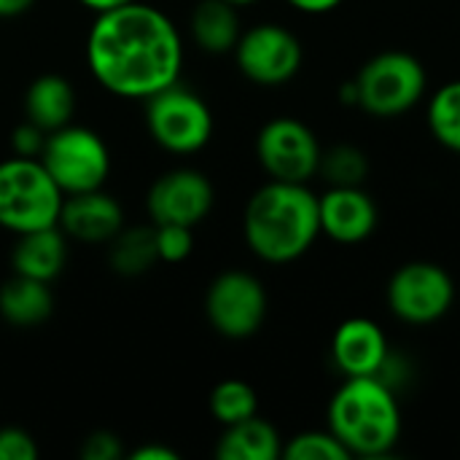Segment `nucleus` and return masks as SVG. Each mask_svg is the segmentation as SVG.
Segmentation results:
<instances>
[{
    "instance_id": "nucleus-1",
    "label": "nucleus",
    "mask_w": 460,
    "mask_h": 460,
    "mask_svg": "<svg viewBox=\"0 0 460 460\" xmlns=\"http://www.w3.org/2000/svg\"><path fill=\"white\" fill-rule=\"evenodd\" d=\"M86 67L105 92L148 100L181 81V30L162 8L140 0L94 13L86 32Z\"/></svg>"
},
{
    "instance_id": "nucleus-2",
    "label": "nucleus",
    "mask_w": 460,
    "mask_h": 460,
    "mask_svg": "<svg viewBox=\"0 0 460 460\" xmlns=\"http://www.w3.org/2000/svg\"><path fill=\"white\" fill-rule=\"evenodd\" d=\"M243 237L251 253L267 264L302 259L321 237L318 194L307 183L270 178L245 205Z\"/></svg>"
},
{
    "instance_id": "nucleus-3",
    "label": "nucleus",
    "mask_w": 460,
    "mask_h": 460,
    "mask_svg": "<svg viewBox=\"0 0 460 460\" xmlns=\"http://www.w3.org/2000/svg\"><path fill=\"white\" fill-rule=\"evenodd\" d=\"M402 404L380 377H345L326 410V429L350 458H383L402 439Z\"/></svg>"
},
{
    "instance_id": "nucleus-4",
    "label": "nucleus",
    "mask_w": 460,
    "mask_h": 460,
    "mask_svg": "<svg viewBox=\"0 0 460 460\" xmlns=\"http://www.w3.org/2000/svg\"><path fill=\"white\" fill-rule=\"evenodd\" d=\"M358 108L375 119H399L415 111L429 92L426 65L402 49L369 57L356 73Z\"/></svg>"
},
{
    "instance_id": "nucleus-5",
    "label": "nucleus",
    "mask_w": 460,
    "mask_h": 460,
    "mask_svg": "<svg viewBox=\"0 0 460 460\" xmlns=\"http://www.w3.org/2000/svg\"><path fill=\"white\" fill-rule=\"evenodd\" d=\"M65 194L40 159L11 156L0 162V229L24 234L59 224Z\"/></svg>"
},
{
    "instance_id": "nucleus-6",
    "label": "nucleus",
    "mask_w": 460,
    "mask_h": 460,
    "mask_svg": "<svg viewBox=\"0 0 460 460\" xmlns=\"http://www.w3.org/2000/svg\"><path fill=\"white\" fill-rule=\"evenodd\" d=\"M38 159L65 197L102 189L111 175L108 143L94 129L73 121L46 135Z\"/></svg>"
},
{
    "instance_id": "nucleus-7",
    "label": "nucleus",
    "mask_w": 460,
    "mask_h": 460,
    "mask_svg": "<svg viewBox=\"0 0 460 460\" xmlns=\"http://www.w3.org/2000/svg\"><path fill=\"white\" fill-rule=\"evenodd\" d=\"M143 102L148 135L159 148L178 156H189L210 143L216 127L213 111L194 89L175 81Z\"/></svg>"
},
{
    "instance_id": "nucleus-8",
    "label": "nucleus",
    "mask_w": 460,
    "mask_h": 460,
    "mask_svg": "<svg viewBox=\"0 0 460 460\" xmlns=\"http://www.w3.org/2000/svg\"><path fill=\"white\" fill-rule=\"evenodd\" d=\"M385 302L402 323L431 326L453 310L456 280L437 261H407L391 275Z\"/></svg>"
},
{
    "instance_id": "nucleus-9",
    "label": "nucleus",
    "mask_w": 460,
    "mask_h": 460,
    "mask_svg": "<svg viewBox=\"0 0 460 460\" xmlns=\"http://www.w3.org/2000/svg\"><path fill=\"white\" fill-rule=\"evenodd\" d=\"M270 313L264 283L245 270H226L216 275L205 294L208 323L226 340H251L259 334Z\"/></svg>"
},
{
    "instance_id": "nucleus-10",
    "label": "nucleus",
    "mask_w": 460,
    "mask_h": 460,
    "mask_svg": "<svg viewBox=\"0 0 460 460\" xmlns=\"http://www.w3.org/2000/svg\"><path fill=\"white\" fill-rule=\"evenodd\" d=\"M232 54L237 70L259 86H283L294 81L305 62L302 40L278 22H259L243 30Z\"/></svg>"
},
{
    "instance_id": "nucleus-11",
    "label": "nucleus",
    "mask_w": 460,
    "mask_h": 460,
    "mask_svg": "<svg viewBox=\"0 0 460 460\" xmlns=\"http://www.w3.org/2000/svg\"><path fill=\"white\" fill-rule=\"evenodd\" d=\"M321 154L318 135L294 116L270 119L256 135V159L272 181H313L321 167Z\"/></svg>"
},
{
    "instance_id": "nucleus-12",
    "label": "nucleus",
    "mask_w": 460,
    "mask_h": 460,
    "mask_svg": "<svg viewBox=\"0 0 460 460\" xmlns=\"http://www.w3.org/2000/svg\"><path fill=\"white\" fill-rule=\"evenodd\" d=\"M213 205L216 189L210 178L194 167L167 170L146 194V210L154 224H181L194 229L210 216Z\"/></svg>"
},
{
    "instance_id": "nucleus-13",
    "label": "nucleus",
    "mask_w": 460,
    "mask_h": 460,
    "mask_svg": "<svg viewBox=\"0 0 460 460\" xmlns=\"http://www.w3.org/2000/svg\"><path fill=\"white\" fill-rule=\"evenodd\" d=\"M321 234L337 245H361L380 224L375 197L364 186H329L318 197Z\"/></svg>"
},
{
    "instance_id": "nucleus-14",
    "label": "nucleus",
    "mask_w": 460,
    "mask_h": 460,
    "mask_svg": "<svg viewBox=\"0 0 460 460\" xmlns=\"http://www.w3.org/2000/svg\"><path fill=\"white\" fill-rule=\"evenodd\" d=\"M67 240L86 245H105L124 229V210L116 197L102 189L67 194L62 199L59 224Z\"/></svg>"
},
{
    "instance_id": "nucleus-15",
    "label": "nucleus",
    "mask_w": 460,
    "mask_h": 460,
    "mask_svg": "<svg viewBox=\"0 0 460 460\" xmlns=\"http://www.w3.org/2000/svg\"><path fill=\"white\" fill-rule=\"evenodd\" d=\"M391 353L383 326L356 315L342 321L332 337V361L342 377H375Z\"/></svg>"
},
{
    "instance_id": "nucleus-16",
    "label": "nucleus",
    "mask_w": 460,
    "mask_h": 460,
    "mask_svg": "<svg viewBox=\"0 0 460 460\" xmlns=\"http://www.w3.org/2000/svg\"><path fill=\"white\" fill-rule=\"evenodd\" d=\"M65 261H67V237L59 226L16 234V245L11 251L13 275L51 283L65 270Z\"/></svg>"
},
{
    "instance_id": "nucleus-17",
    "label": "nucleus",
    "mask_w": 460,
    "mask_h": 460,
    "mask_svg": "<svg viewBox=\"0 0 460 460\" xmlns=\"http://www.w3.org/2000/svg\"><path fill=\"white\" fill-rule=\"evenodd\" d=\"M75 113V92L65 75L43 73L30 81L24 92V119L40 127L43 132H54L73 121Z\"/></svg>"
},
{
    "instance_id": "nucleus-18",
    "label": "nucleus",
    "mask_w": 460,
    "mask_h": 460,
    "mask_svg": "<svg viewBox=\"0 0 460 460\" xmlns=\"http://www.w3.org/2000/svg\"><path fill=\"white\" fill-rule=\"evenodd\" d=\"M189 30L205 54H232L243 32L240 11L229 0H199L191 11Z\"/></svg>"
},
{
    "instance_id": "nucleus-19",
    "label": "nucleus",
    "mask_w": 460,
    "mask_h": 460,
    "mask_svg": "<svg viewBox=\"0 0 460 460\" xmlns=\"http://www.w3.org/2000/svg\"><path fill=\"white\" fill-rule=\"evenodd\" d=\"M218 460H278L283 458V439L278 429L253 415L243 423L226 426L218 445H216Z\"/></svg>"
},
{
    "instance_id": "nucleus-20",
    "label": "nucleus",
    "mask_w": 460,
    "mask_h": 460,
    "mask_svg": "<svg viewBox=\"0 0 460 460\" xmlns=\"http://www.w3.org/2000/svg\"><path fill=\"white\" fill-rule=\"evenodd\" d=\"M51 310H54V296L49 283L43 280L13 275L0 288V315L16 329H30L43 323L51 315Z\"/></svg>"
},
{
    "instance_id": "nucleus-21",
    "label": "nucleus",
    "mask_w": 460,
    "mask_h": 460,
    "mask_svg": "<svg viewBox=\"0 0 460 460\" xmlns=\"http://www.w3.org/2000/svg\"><path fill=\"white\" fill-rule=\"evenodd\" d=\"M108 245V261L116 275L137 278L146 275L154 264H159L154 226H124Z\"/></svg>"
},
{
    "instance_id": "nucleus-22",
    "label": "nucleus",
    "mask_w": 460,
    "mask_h": 460,
    "mask_svg": "<svg viewBox=\"0 0 460 460\" xmlns=\"http://www.w3.org/2000/svg\"><path fill=\"white\" fill-rule=\"evenodd\" d=\"M426 124L431 137L453 151L460 154V78L442 84L426 102Z\"/></svg>"
},
{
    "instance_id": "nucleus-23",
    "label": "nucleus",
    "mask_w": 460,
    "mask_h": 460,
    "mask_svg": "<svg viewBox=\"0 0 460 460\" xmlns=\"http://www.w3.org/2000/svg\"><path fill=\"white\" fill-rule=\"evenodd\" d=\"M318 175L326 178L329 186H364L369 178V156L353 143H337L323 148Z\"/></svg>"
},
{
    "instance_id": "nucleus-24",
    "label": "nucleus",
    "mask_w": 460,
    "mask_h": 460,
    "mask_svg": "<svg viewBox=\"0 0 460 460\" xmlns=\"http://www.w3.org/2000/svg\"><path fill=\"white\" fill-rule=\"evenodd\" d=\"M210 415L226 429L259 415V396L245 380H221L210 391Z\"/></svg>"
},
{
    "instance_id": "nucleus-25",
    "label": "nucleus",
    "mask_w": 460,
    "mask_h": 460,
    "mask_svg": "<svg viewBox=\"0 0 460 460\" xmlns=\"http://www.w3.org/2000/svg\"><path fill=\"white\" fill-rule=\"evenodd\" d=\"M286 460H348V447L329 431H302L283 445Z\"/></svg>"
},
{
    "instance_id": "nucleus-26",
    "label": "nucleus",
    "mask_w": 460,
    "mask_h": 460,
    "mask_svg": "<svg viewBox=\"0 0 460 460\" xmlns=\"http://www.w3.org/2000/svg\"><path fill=\"white\" fill-rule=\"evenodd\" d=\"M154 240L159 261L178 264L191 256L194 251V229L181 224H154Z\"/></svg>"
},
{
    "instance_id": "nucleus-27",
    "label": "nucleus",
    "mask_w": 460,
    "mask_h": 460,
    "mask_svg": "<svg viewBox=\"0 0 460 460\" xmlns=\"http://www.w3.org/2000/svg\"><path fill=\"white\" fill-rule=\"evenodd\" d=\"M38 458V445L35 439L16 429V426H5L0 429V460H35Z\"/></svg>"
},
{
    "instance_id": "nucleus-28",
    "label": "nucleus",
    "mask_w": 460,
    "mask_h": 460,
    "mask_svg": "<svg viewBox=\"0 0 460 460\" xmlns=\"http://www.w3.org/2000/svg\"><path fill=\"white\" fill-rule=\"evenodd\" d=\"M46 135L40 127H35L32 121H22L13 127L11 132V151L13 156H27V159H38L40 151H43V143H46Z\"/></svg>"
},
{
    "instance_id": "nucleus-29",
    "label": "nucleus",
    "mask_w": 460,
    "mask_h": 460,
    "mask_svg": "<svg viewBox=\"0 0 460 460\" xmlns=\"http://www.w3.org/2000/svg\"><path fill=\"white\" fill-rule=\"evenodd\" d=\"M121 456H124L121 442L111 431H94L81 445V458L84 460H119Z\"/></svg>"
},
{
    "instance_id": "nucleus-30",
    "label": "nucleus",
    "mask_w": 460,
    "mask_h": 460,
    "mask_svg": "<svg viewBox=\"0 0 460 460\" xmlns=\"http://www.w3.org/2000/svg\"><path fill=\"white\" fill-rule=\"evenodd\" d=\"M286 3L299 13H310V16H323L342 5V0H286Z\"/></svg>"
},
{
    "instance_id": "nucleus-31",
    "label": "nucleus",
    "mask_w": 460,
    "mask_h": 460,
    "mask_svg": "<svg viewBox=\"0 0 460 460\" xmlns=\"http://www.w3.org/2000/svg\"><path fill=\"white\" fill-rule=\"evenodd\" d=\"M132 460H178V453L172 447L164 445H140L135 450H129Z\"/></svg>"
},
{
    "instance_id": "nucleus-32",
    "label": "nucleus",
    "mask_w": 460,
    "mask_h": 460,
    "mask_svg": "<svg viewBox=\"0 0 460 460\" xmlns=\"http://www.w3.org/2000/svg\"><path fill=\"white\" fill-rule=\"evenodd\" d=\"M35 0H0V19H16L32 8Z\"/></svg>"
},
{
    "instance_id": "nucleus-33",
    "label": "nucleus",
    "mask_w": 460,
    "mask_h": 460,
    "mask_svg": "<svg viewBox=\"0 0 460 460\" xmlns=\"http://www.w3.org/2000/svg\"><path fill=\"white\" fill-rule=\"evenodd\" d=\"M84 8H89L92 13H102V11H111V8H119V5H127L132 0H78Z\"/></svg>"
},
{
    "instance_id": "nucleus-34",
    "label": "nucleus",
    "mask_w": 460,
    "mask_h": 460,
    "mask_svg": "<svg viewBox=\"0 0 460 460\" xmlns=\"http://www.w3.org/2000/svg\"><path fill=\"white\" fill-rule=\"evenodd\" d=\"M340 102L342 105H358V89H356V81L353 78L340 86Z\"/></svg>"
},
{
    "instance_id": "nucleus-35",
    "label": "nucleus",
    "mask_w": 460,
    "mask_h": 460,
    "mask_svg": "<svg viewBox=\"0 0 460 460\" xmlns=\"http://www.w3.org/2000/svg\"><path fill=\"white\" fill-rule=\"evenodd\" d=\"M232 5H237V8H243V5H251V3H259V0H229Z\"/></svg>"
}]
</instances>
